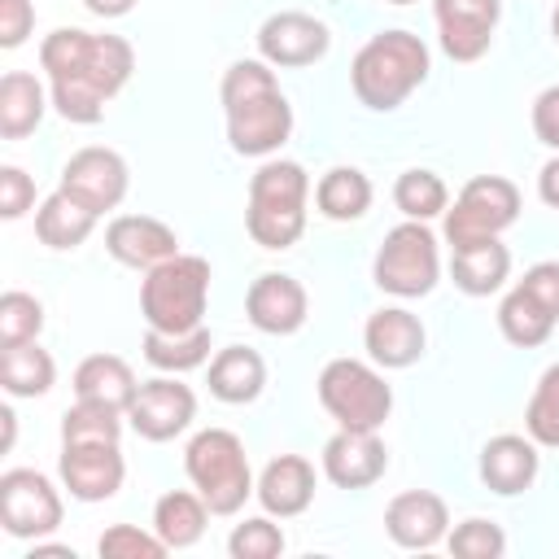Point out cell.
Wrapping results in <instances>:
<instances>
[{"instance_id":"6da1fadb","label":"cell","mask_w":559,"mask_h":559,"mask_svg":"<svg viewBox=\"0 0 559 559\" xmlns=\"http://www.w3.org/2000/svg\"><path fill=\"white\" fill-rule=\"evenodd\" d=\"M39 66L52 83V105L66 122L92 127L105 105L127 87L135 70V48L122 35H92L79 26H57L39 44Z\"/></svg>"},{"instance_id":"7a4b0ae2","label":"cell","mask_w":559,"mask_h":559,"mask_svg":"<svg viewBox=\"0 0 559 559\" xmlns=\"http://www.w3.org/2000/svg\"><path fill=\"white\" fill-rule=\"evenodd\" d=\"M218 100L227 114V144L240 157H271L293 135V105L262 57L231 61L218 83Z\"/></svg>"},{"instance_id":"3957f363","label":"cell","mask_w":559,"mask_h":559,"mask_svg":"<svg viewBox=\"0 0 559 559\" xmlns=\"http://www.w3.org/2000/svg\"><path fill=\"white\" fill-rule=\"evenodd\" d=\"M424 79H428V48L411 31H380V35H371L358 48L354 66H349L354 96L367 109H376V114L397 109Z\"/></svg>"},{"instance_id":"277c9868","label":"cell","mask_w":559,"mask_h":559,"mask_svg":"<svg viewBox=\"0 0 559 559\" xmlns=\"http://www.w3.org/2000/svg\"><path fill=\"white\" fill-rule=\"evenodd\" d=\"M306 197H310V175L297 162L288 157L262 162L249 179V210H245V227L253 245L262 249L297 245L306 231Z\"/></svg>"},{"instance_id":"5b68a950","label":"cell","mask_w":559,"mask_h":559,"mask_svg":"<svg viewBox=\"0 0 559 559\" xmlns=\"http://www.w3.org/2000/svg\"><path fill=\"white\" fill-rule=\"evenodd\" d=\"M210 306V262L197 253H175L144 271L140 284V314L153 332H197L205 328Z\"/></svg>"},{"instance_id":"8992f818","label":"cell","mask_w":559,"mask_h":559,"mask_svg":"<svg viewBox=\"0 0 559 559\" xmlns=\"http://www.w3.org/2000/svg\"><path fill=\"white\" fill-rule=\"evenodd\" d=\"M183 472L192 489L205 498L210 515H236L245 498L258 489L245 441L231 428H201L183 450Z\"/></svg>"},{"instance_id":"52a82bcc","label":"cell","mask_w":559,"mask_h":559,"mask_svg":"<svg viewBox=\"0 0 559 559\" xmlns=\"http://www.w3.org/2000/svg\"><path fill=\"white\" fill-rule=\"evenodd\" d=\"M319 402L336 419V428L354 432H380V424L393 411V389L371 362L358 358H332L319 371Z\"/></svg>"},{"instance_id":"ba28073f","label":"cell","mask_w":559,"mask_h":559,"mask_svg":"<svg viewBox=\"0 0 559 559\" xmlns=\"http://www.w3.org/2000/svg\"><path fill=\"white\" fill-rule=\"evenodd\" d=\"M437 275H441L437 236L419 218L397 223L384 236V245L376 249V262H371V280L393 297H424V293L437 288Z\"/></svg>"},{"instance_id":"9c48e42d","label":"cell","mask_w":559,"mask_h":559,"mask_svg":"<svg viewBox=\"0 0 559 559\" xmlns=\"http://www.w3.org/2000/svg\"><path fill=\"white\" fill-rule=\"evenodd\" d=\"M441 218H445V240L454 249L472 245V240L502 236L520 218V188L502 175H476L463 183V192L454 197V205Z\"/></svg>"},{"instance_id":"30bf717a","label":"cell","mask_w":559,"mask_h":559,"mask_svg":"<svg viewBox=\"0 0 559 559\" xmlns=\"http://www.w3.org/2000/svg\"><path fill=\"white\" fill-rule=\"evenodd\" d=\"M0 524L9 537H48L61 524V493L35 467H9L0 476Z\"/></svg>"},{"instance_id":"8fae6325","label":"cell","mask_w":559,"mask_h":559,"mask_svg":"<svg viewBox=\"0 0 559 559\" xmlns=\"http://www.w3.org/2000/svg\"><path fill=\"white\" fill-rule=\"evenodd\" d=\"M127 188H131V170H127L122 153H114L105 144H87V148L70 153V162L61 166V192H70L92 214L118 210Z\"/></svg>"},{"instance_id":"7c38bea8","label":"cell","mask_w":559,"mask_h":559,"mask_svg":"<svg viewBox=\"0 0 559 559\" xmlns=\"http://www.w3.org/2000/svg\"><path fill=\"white\" fill-rule=\"evenodd\" d=\"M57 472H61V485L70 489V498L105 502L122 489L127 459H122L118 441H61Z\"/></svg>"},{"instance_id":"4fadbf2b","label":"cell","mask_w":559,"mask_h":559,"mask_svg":"<svg viewBox=\"0 0 559 559\" xmlns=\"http://www.w3.org/2000/svg\"><path fill=\"white\" fill-rule=\"evenodd\" d=\"M432 17H437L445 57L467 66L489 52L502 17V0H432Z\"/></svg>"},{"instance_id":"5bb4252c","label":"cell","mask_w":559,"mask_h":559,"mask_svg":"<svg viewBox=\"0 0 559 559\" xmlns=\"http://www.w3.org/2000/svg\"><path fill=\"white\" fill-rule=\"evenodd\" d=\"M127 419L144 441H175L197 419V393L175 376L144 380L135 402L127 406Z\"/></svg>"},{"instance_id":"9a60e30c","label":"cell","mask_w":559,"mask_h":559,"mask_svg":"<svg viewBox=\"0 0 559 559\" xmlns=\"http://www.w3.org/2000/svg\"><path fill=\"white\" fill-rule=\"evenodd\" d=\"M328 44H332L328 26H323L314 13H301V9L271 13V17L258 26V52H262L266 66H284V70L314 66V61L328 52Z\"/></svg>"},{"instance_id":"2e32d148","label":"cell","mask_w":559,"mask_h":559,"mask_svg":"<svg viewBox=\"0 0 559 559\" xmlns=\"http://www.w3.org/2000/svg\"><path fill=\"white\" fill-rule=\"evenodd\" d=\"M306 310H310V297H306L301 280H293L284 271L258 275L245 293V314L266 336H293L306 323Z\"/></svg>"},{"instance_id":"e0dca14e","label":"cell","mask_w":559,"mask_h":559,"mask_svg":"<svg viewBox=\"0 0 559 559\" xmlns=\"http://www.w3.org/2000/svg\"><path fill=\"white\" fill-rule=\"evenodd\" d=\"M384 533L402 550H432L450 533L445 498L432 493V489H406V493L389 498V507H384Z\"/></svg>"},{"instance_id":"ac0fdd59","label":"cell","mask_w":559,"mask_h":559,"mask_svg":"<svg viewBox=\"0 0 559 559\" xmlns=\"http://www.w3.org/2000/svg\"><path fill=\"white\" fill-rule=\"evenodd\" d=\"M105 249L114 262H122L131 271H153L157 262L179 253V236L153 214H118L105 227Z\"/></svg>"},{"instance_id":"d6986e66","label":"cell","mask_w":559,"mask_h":559,"mask_svg":"<svg viewBox=\"0 0 559 559\" xmlns=\"http://www.w3.org/2000/svg\"><path fill=\"white\" fill-rule=\"evenodd\" d=\"M384 467H389V450L376 432L336 428V437H328L323 445V476L336 489H367L384 476Z\"/></svg>"},{"instance_id":"ffe728a7","label":"cell","mask_w":559,"mask_h":559,"mask_svg":"<svg viewBox=\"0 0 559 559\" xmlns=\"http://www.w3.org/2000/svg\"><path fill=\"white\" fill-rule=\"evenodd\" d=\"M362 345H367V354H371L376 367L402 371V367H411V362L424 358L428 332H424V323H419L406 306H384V310H376V314L367 319Z\"/></svg>"},{"instance_id":"44dd1931","label":"cell","mask_w":559,"mask_h":559,"mask_svg":"<svg viewBox=\"0 0 559 559\" xmlns=\"http://www.w3.org/2000/svg\"><path fill=\"white\" fill-rule=\"evenodd\" d=\"M537 467H542V454L533 437L502 432V437H489L480 450V480L502 498L524 493L537 480Z\"/></svg>"},{"instance_id":"7402d4cb","label":"cell","mask_w":559,"mask_h":559,"mask_svg":"<svg viewBox=\"0 0 559 559\" xmlns=\"http://www.w3.org/2000/svg\"><path fill=\"white\" fill-rule=\"evenodd\" d=\"M253 493H258V502H262L266 515H280V520L301 515L314 502V467H310V459H301V454L271 459L262 467Z\"/></svg>"},{"instance_id":"603a6c76","label":"cell","mask_w":559,"mask_h":559,"mask_svg":"<svg viewBox=\"0 0 559 559\" xmlns=\"http://www.w3.org/2000/svg\"><path fill=\"white\" fill-rule=\"evenodd\" d=\"M450 275H454V288L467 293V297H489L502 288V280L511 275V249L489 236V240H472V245H459L454 258H450Z\"/></svg>"},{"instance_id":"cb8c5ba5","label":"cell","mask_w":559,"mask_h":559,"mask_svg":"<svg viewBox=\"0 0 559 559\" xmlns=\"http://www.w3.org/2000/svg\"><path fill=\"white\" fill-rule=\"evenodd\" d=\"M266 389V362L249 345H227L210 358V393L227 406H245Z\"/></svg>"},{"instance_id":"d4e9b609","label":"cell","mask_w":559,"mask_h":559,"mask_svg":"<svg viewBox=\"0 0 559 559\" xmlns=\"http://www.w3.org/2000/svg\"><path fill=\"white\" fill-rule=\"evenodd\" d=\"M135 393H140L135 371L118 354H92L74 367V397L79 402H100V406H114V411L127 415Z\"/></svg>"},{"instance_id":"484cf974","label":"cell","mask_w":559,"mask_h":559,"mask_svg":"<svg viewBox=\"0 0 559 559\" xmlns=\"http://www.w3.org/2000/svg\"><path fill=\"white\" fill-rule=\"evenodd\" d=\"M44 109H48V96L35 74L9 70L0 79V135L4 140H26L44 122Z\"/></svg>"},{"instance_id":"4316f807","label":"cell","mask_w":559,"mask_h":559,"mask_svg":"<svg viewBox=\"0 0 559 559\" xmlns=\"http://www.w3.org/2000/svg\"><path fill=\"white\" fill-rule=\"evenodd\" d=\"M96 218L100 214H92L87 205H79L70 192H52V197H44V205L35 210V236L48 245V249H79L92 231H96Z\"/></svg>"},{"instance_id":"83f0119b","label":"cell","mask_w":559,"mask_h":559,"mask_svg":"<svg viewBox=\"0 0 559 559\" xmlns=\"http://www.w3.org/2000/svg\"><path fill=\"white\" fill-rule=\"evenodd\" d=\"M0 384L9 397H44L57 384V362L39 341L0 345Z\"/></svg>"},{"instance_id":"f1b7e54d","label":"cell","mask_w":559,"mask_h":559,"mask_svg":"<svg viewBox=\"0 0 559 559\" xmlns=\"http://www.w3.org/2000/svg\"><path fill=\"white\" fill-rule=\"evenodd\" d=\"M205 520H210V507H205V498L192 493V489H170V493H162L157 507H153V533H157L170 550L197 546L201 533H205Z\"/></svg>"},{"instance_id":"f546056e","label":"cell","mask_w":559,"mask_h":559,"mask_svg":"<svg viewBox=\"0 0 559 559\" xmlns=\"http://www.w3.org/2000/svg\"><path fill=\"white\" fill-rule=\"evenodd\" d=\"M314 205L332 223H354L371 210V179L358 166H332L314 183Z\"/></svg>"},{"instance_id":"4dcf8cb0","label":"cell","mask_w":559,"mask_h":559,"mask_svg":"<svg viewBox=\"0 0 559 559\" xmlns=\"http://www.w3.org/2000/svg\"><path fill=\"white\" fill-rule=\"evenodd\" d=\"M555 314L528 293V288H511L507 297H502V306H498V328H502V336L511 341V345H520V349H533V345H542V341H550V332H555Z\"/></svg>"},{"instance_id":"1f68e13d","label":"cell","mask_w":559,"mask_h":559,"mask_svg":"<svg viewBox=\"0 0 559 559\" xmlns=\"http://www.w3.org/2000/svg\"><path fill=\"white\" fill-rule=\"evenodd\" d=\"M393 205H397L406 218L428 223V218H437V214L450 210V188H445V179H441L437 170L411 166V170H402L397 183H393Z\"/></svg>"},{"instance_id":"d6a6232c","label":"cell","mask_w":559,"mask_h":559,"mask_svg":"<svg viewBox=\"0 0 559 559\" xmlns=\"http://www.w3.org/2000/svg\"><path fill=\"white\" fill-rule=\"evenodd\" d=\"M144 358L157 367V371H192L210 358V328H197V332H144Z\"/></svg>"},{"instance_id":"836d02e7","label":"cell","mask_w":559,"mask_h":559,"mask_svg":"<svg viewBox=\"0 0 559 559\" xmlns=\"http://www.w3.org/2000/svg\"><path fill=\"white\" fill-rule=\"evenodd\" d=\"M524 428L537 445L546 450H559V362H550L528 397V411H524Z\"/></svg>"},{"instance_id":"e575fe53","label":"cell","mask_w":559,"mask_h":559,"mask_svg":"<svg viewBox=\"0 0 559 559\" xmlns=\"http://www.w3.org/2000/svg\"><path fill=\"white\" fill-rule=\"evenodd\" d=\"M122 437V411L100 402H79L61 415V441H118Z\"/></svg>"},{"instance_id":"d590c367","label":"cell","mask_w":559,"mask_h":559,"mask_svg":"<svg viewBox=\"0 0 559 559\" xmlns=\"http://www.w3.org/2000/svg\"><path fill=\"white\" fill-rule=\"evenodd\" d=\"M44 332V306L39 297L9 288L0 297V345H22V341H39Z\"/></svg>"},{"instance_id":"8d00e7d4","label":"cell","mask_w":559,"mask_h":559,"mask_svg":"<svg viewBox=\"0 0 559 559\" xmlns=\"http://www.w3.org/2000/svg\"><path fill=\"white\" fill-rule=\"evenodd\" d=\"M445 546H450V555H459V559H498V555L507 550V533H502L493 520L472 515V520L454 524V533H445Z\"/></svg>"},{"instance_id":"74e56055","label":"cell","mask_w":559,"mask_h":559,"mask_svg":"<svg viewBox=\"0 0 559 559\" xmlns=\"http://www.w3.org/2000/svg\"><path fill=\"white\" fill-rule=\"evenodd\" d=\"M100 559H162L170 546L157 533H144L135 524H109L96 542Z\"/></svg>"},{"instance_id":"f35d334b","label":"cell","mask_w":559,"mask_h":559,"mask_svg":"<svg viewBox=\"0 0 559 559\" xmlns=\"http://www.w3.org/2000/svg\"><path fill=\"white\" fill-rule=\"evenodd\" d=\"M227 550H231V559H275L284 550V528L271 524L266 515H253L231 528Z\"/></svg>"},{"instance_id":"ab89813d","label":"cell","mask_w":559,"mask_h":559,"mask_svg":"<svg viewBox=\"0 0 559 559\" xmlns=\"http://www.w3.org/2000/svg\"><path fill=\"white\" fill-rule=\"evenodd\" d=\"M35 205V179L22 166H0V214L22 218Z\"/></svg>"},{"instance_id":"60d3db41","label":"cell","mask_w":559,"mask_h":559,"mask_svg":"<svg viewBox=\"0 0 559 559\" xmlns=\"http://www.w3.org/2000/svg\"><path fill=\"white\" fill-rule=\"evenodd\" d=\"M35 31V4L31 0H0V48L26 44Z\"/></svg>"},{"instance_id":"b9f144b4","label":"cell","mask_w":559,"mask_h":559,"mask_svg":"<svg viewBox=\"0 0 559 559\" xmlns=\"http://www.w3.org/2000/svg\"><path fill=\"white\" fill-rule=\"evenodd\" d=\"M533 135L559 153V83H550L546 92H537L533 100Z\"/></svg>"},{"instance_id":"7bdbcfd3","label":"cell","mask_w":559,"mask_h":559,"mask_svg":"<svg viewBox=\"0 0 559 559\" xmlns=\"http://www.w3.org/2000/svg\"><path fill=\"white\" fill-rule=\"evenodd\" d=\"M520 288H528V293L559 319V262H537V266H528L524 280H520Z\"/></svg>"},{"instance_id":"ee69618b","label":"cell","mask_w":559,"mask_h":559,"mask_svg":"<svg viewBox=\"0 0 559 559\" xmlns=\"http://www.w3.org/2000/svg\"><path fill=\"white\" fill-rule=\"evenodd\" d=\"M537 197H542L550 210H559V153L542 166V175H537Z\"/></svg>"},{"instance_id":"f6af8a7d","label":"cell","mask_w":559,"mask_h":559,"mask_svg":"<svg viewBox=\"0 0 559 559\" xmlns=\"http://www.w3.org/2000/svg\"><path fill=\"white\" fill-rule=\"evenodd\" d=\"M83 4H87V13H96V17H122V13L135 9V0H83Z\"/></svg>"},{"instance_id":"bcb514c9","label":"cell","mask_w":559,"mask_h":559,"mask_svg":"<svg viewBox=\"0 0 559 559\" xmlns=\"http://www.w3.org/2000/svg\"><path fill=\"white\" fill-rule=\"evenodd\" d=\"M550 31H555V44H559V4H555V13H550Z\"/></svg>"},{"instance_id":"7dc6e473","label":"cell","mask_w":559,"mask_h":559,"mask_svg":"<svg viewBox=\"0 0 559 559\" xmlns=\"http://www.w3.org/2000/svg\"><path fill=\"white\" fill-rule=\"evenodd\" d=\"M389 4H411V0H389Z\"/></svg>"}]
</instances>
